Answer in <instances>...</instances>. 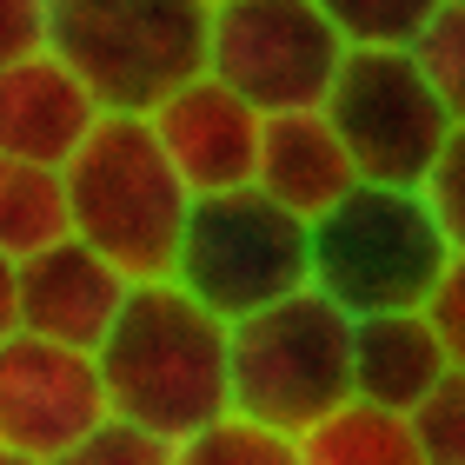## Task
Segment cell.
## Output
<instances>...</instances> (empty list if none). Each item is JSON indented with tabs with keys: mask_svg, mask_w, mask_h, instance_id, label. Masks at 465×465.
Instances as JSON below:
<instances>
[{
	"mask_svg": "<svg viewBox=\"0 0 465 465\" xmlns=\"http://www.w3.org/2000/svg\"><path fill=\"white\" fill-rule=\"evenodd\" d=\"M94 359L107 406L160 432L173 459L206 419L226 412V320L166 272L126 286Z\"/></svg>",
	"mask_w": 465,
	"mask_h": 465,
	"instance_id": "6da1fadb",
	"label": "cell"
},
{
	"mask_svg": "<svg viewBox=\"0 0 465 465\" xmlns=\"http://www.w3.org/2000/svg\"><path fill=\"white\" fill-rule=\"evenodd\" d=\"M60 180H67V232L107 252L126 280L173 272L193 193L166 166L146 114H100L94 134L74 146V160L60 166Z\"/></svg>",
	"mask_w": 465,
	"mask_h": 465,
	"instance_id": "7a4b0ae2",
	"label": "cell"
},
{
	"mask_svg": "<svg viewBox=\"0 0 465 465\" xmlns=\"http://www.w3.org/2000/svg\"><path fill=\"white\" fill-rule=\"evenodd\" d=\"M346 392H352V312L326 300L312 280L226 320V406L300 439Z\"/></svg>",
	"mask_w": 465,
	"mask_h": 465,
	"instance_id": "3957f363",
	"label": "cell"
},
{
	"mask_svg": "<svg viewBox=\"0 0 465 465\" xmlns=\"http://www.w3.org/2000/svg\"><path fill=\"white\" fill-rule=\"evenodd\" d=\"M306 226H312V286L346 312L419 306L452 260L426 193L392 180H352Z\"/></svg>",
	"mask_w": 465,
	"mask_h": 465,
	"instance_id": "277c9868",
	"label": "cell"
},
{
	"mask_svg": "<svg viewBox=\"0 0 465 465\" xmlns=\"http://www.w3.org/2000/svg\"><path fill=\"white\" fill-rule=\"evenodd\" d=\"M213 0H47V47L107 114H146L206 67Z\"/></svg>",
	"mask_w": 465,
	"mask_h": 465,
	"instance_id": "5b68a950",
	"label": "cell"
},
{
	"mask_svg": "<svg viewBox=\"0 0 465 465\" xmlns=\"http://www.w3.org/2000/svg\"><path fill=\"white\" fill-rule=\"evenodd\" d=\"M166 280H180L220 320H240V312L312 280V226L272 193H260L252 180L193 193Z\"/></svg>",
	"mask_w": 465,
	"mask_h": 465,
	"instance_id": "8992f818",
	"label": "cell"
},
{
	"mask_svg": "<svg viewBox=\"0 0 465 465\" xmlns=\"http://www.w3.org/2000/svg\"><path fill=\"white\" fill-rule=\"evenodd\" d=\"M320 107L340 126L359 180L419 186L452 134V114L432 94V80L419 74L412 47H346Z\"/></svg>",
	"mask_w": 465,
	"mask_h": 465,
	"instance_id": "52a82bcc",
	"label": "cell"
},
{
	"mask_svg": "<svg viewBox=\"0 0 465 465\" xmlns=\"http://www.w3.org/2000/svg\"><path fill=\"white\" fill-rule=\"evenodd\" d=\"M340 60L346 40L312 0H213L206 14V74L260 114L320 107Z\"/></svg>",
	"mask_w": 465,
	"mask_h": 465,
	"instance_id": "ba28073f",
	"label": "cell"
},
{
	"mask_svg": "<svg viewBox=\"0 0 465 465\" xmlns=\"http://www.w3.org/2000/svg\"><path fill=\"white\" fill-rule=\"evenodd\" d=\"M100 419H107V386L87 346L27 326L0 340V459L7 465H74L80 439Z\"/></svg>",
	"mask_w": 465,
	"mask_h": 465,
	"instance_id": "9c48e42d",
	"label": "cell"
},
{
	"mask_svg": "<svg viewBox=\"0 0 465 465\" xmlns=\"http://www.w3.org/2000/svg\"><path fill=\"white\" fill-rule=\"evenodd\" d=\"M146 126H153L166 166L186 180V193H220V186L252 180L266 114L200 67L193 80H180L173 94H160L153 107H146Z\"/></svg>",
	"mask_w": 465,
	"mask_h": 465,
	"instance_id": "30bf717a",
	"label": "cell"
},
{
	"mask_svg": "<svg viewBox=\"0 0 465 465\" xmlns=\"http://www.w3.org/2000/svg\"><path fill=\"white\" fill-rule=\"evenodd\" d=\"M14 280H20V326L47 332V340H67V346H87V352L107 340L126 286H134L80 232H60L40 252L14 260Z\"/></svg>",
	"mask_w": 465,
	"mask_h": 465,
	"instance_id": "8fae6325",
	"label": "cell"
},
{
	"mask_svg": "<svg viewBox=\"0 0 465 465\" xmlns=\"http://www.w3.org/2000/svg\"><path fill=\"white\" fill-rule=\"evenodd\" d=\"M100 114L107 107L94 100V87L47 47V40L0 67V153L7 160L67 166L74 146L94 134Z\"/></svg>",
	"mask_w": 465,
	"mask_h": 465,
	"instance_id": "7c38bea8",
	"label": "cell"
},
{
	"mask_svg": "<svg viewBox=\"0 0 465 465\" xmlns=\"http://www.w3.org/2000/svg\"><path fill=\"white\" fill-rule=\"evenodd\" d=\"M352 180H359V166L346 153L340 126L326 120V107L266 114L260 160H252V186H260V193H272L280 206H292L300 220H312V213H326Z\"/></svg>",
	"mask_w": 465,
	"mask_h": 465,
	"instance_id": "4fadbf2b",
	"label": "cell"
},
{
	"mask_svg": "<svg viewBox=\"0 0 465 465\" xmlns=\"http://www.w3.org/2000/svg\"><path fill=\"white\" fill-rule=\"evenodd\" d=\"M446 366L452 359H446V346H439V332L419 306L352 312V392L359 399L412 412Z\"/></svg>",
	"mask_w": 465,
	"mask_h": 465,
	"instance_id": "5bb4252c",
	"label": "cell"
},
{
	"mask_svg": "<svg viewBox=\"0 0 465 465\" xmlns=\"http://www.w3.org/2000/svg\"><path fill=\"white\" fill-rule=\"evenodd\" d=\"M292 452H300V465H419V439L406 412L346 392L292 439Z\"/></svg>",
	"mask_w": 465,
	"mask_h": 465,
	"instance_id": "9a60e30c",
	"label": "cell"
},
{
	"mask_svg": "<svg viewBox=\"0 0 465 465\" xmlns=\"http://www.w3.org/2000/svg\"><path fill=\"white\" fill-rule=\"evenodd\" d=\"M60 232H67V180H60V166L0 153V252L27 260Z\"/></svg>",
	"mask_w": 465,
	"mask_h": 465,
	"instance_id": "2e32d148",
	"label": "cell"
},
{
	"mask_svg": "<svg viewBox=\"0 0 465 465\" xmlns=\"http://www.w3.org/2000/svg\"><path fill=\"white\" fill-rule=\"evenodd\" d=\"M173 465H300V452H292V439L272 432L266 419L226 406V412H213L193 439H186Z\"/></svg>",
	"mask_w": 465,
	"mask_h": 465,
	"instance_id": "e0dca14e",
	"label": "cell"
},
{
	"mask_svg": "<svg viewBox=\"0 0 465 465\" xmlns=\"http://www.w3.org/2000/svg\"><path fill=\"white\" fill-rule=\"evenodd\" d=\"M406 47L419 60V74L432 80V94L446 100V114L465 120V0H439Z\"/></svg>",
	"mask_w": 465,
	"mask_h": 465,
	"instance_id": "ac0fdd59",
	"label": "cell"
},
{
	"mask_svg": "<svg viewBox=\"0 0 465 465\" xmlns=\"http://www.w3.org/2000/svg\"><path fill=\"white\" fill-rule=\"evenodd\" d=\"M346 47H406L439 0H312Z\"/></svg>",
	"mask_w": 465,
	"mask_h": 465,
	"instance_id": "d6986e66",
	"label": "cell"
},
{
	"mask_svg": "<svg viewBox=\"0 0 465 465\" xmlns=\"http://www.w3.org/2000/svg\"><path fill=\"white\" fill-rule=\"evenodd\" d=\"M419 439V465H465V366H446L432 392L406 412Z\"/></svg>",
	"mask_w": 465,
	"mask_h": 465,
	"instance_id": "ffe728a7",
	"label": "cell"
},
{
	"mask_svg": "<svg viewBox=\"0 0 465 465\" xmlns=\"http://www.w3.org/2000/svg\"><path fill=\"white\" fill-rule=\"evenodd\" d=\"M419 193H426L439 232H446V246L465 252V120H452V134H446V146L432 153L426 180H419Z\"/></svg>",
	"mask_w": 465,
	"mask_h": 465,
	"instance_id": "44dd1931",
	"label": "cell"
},
{
	"mask_svg": "<svg viewBox=\"0 0 465 465\" xmlns=\"http://www.w3.org/2000/svg\"><path fill=\"white\" fill-rule=\"evenodd\" d=\"M74 465H173V446H166L160 432H146L140 419H126V412L107 406V419L80 439Z\"/></svg>",
	"mask_w": 465,
	"mask_h": 465,
	"instance_id": "7402d4cb",
	"label": "cell"
},
{
	"mask_svg": "<svg viewBox=\"0 0 465 465\" xmlns=\"http://www.w3.org/2000/svg\"><path fill=\"white\" fill-rule=\"evenodd\" d=\"M419 312L432 320L446 359H452V366H465V252H452V260H446V272L432 280V292L419 300Z\"/></svg>",
	"mask_w": 465,
	"mask_h": 465,
	"instance_id": "603a6c76",
	"label": "cell"
},
{
	"mask_svg": "<svg viewBox=\"0 0 465 465\" xmlns=\"http://www.w3.org/2000/svg\"><path fill=\"white\" fill-rule=\"evenodd\" d=\"M47 40V0H0V67Z\"/></svg>",
	"mask_w": 465,
	"mask_h": 465,
	"instance_id": "cb8c5ba5",
	"label": "cell"
},
{
	"mask_svg": "<svg viewBox=\"0 0 465 465\" xmlns=\"http://www.w3.org/2000/svg\"><path fill=\"white\" fill-rule=\"evenodd\" d=\"M20 326V280H14V260L0 252V340Z\"/></svg>",
	"mask_w": 465,
	"mask_h": 465,
	"instance_id": "d4e9b609",
	"label": "cell"
}]
</instances>
